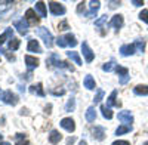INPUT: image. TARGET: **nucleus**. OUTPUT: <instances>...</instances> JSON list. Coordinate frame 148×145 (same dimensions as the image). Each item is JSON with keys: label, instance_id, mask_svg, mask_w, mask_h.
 Masks as SVG:
<instances>
[{"label": "nucleus", "instance_id": "1", "mask_svg": "<svg viewBox=\"0 0 148 145\" xmlns=\"http://www.w3.org/2000/svg\"><path fill=\"white\" fill-rule=\"evenodd\" d=\"M56 46L59 47H76L77 46V40H76V36L68 33L65 36H59V37L56 39Z\"/></svg>", "mask_w": 148, "mask_h": 145}, {"label": "nucleus", "instance_id": "2", "mask_svg": "<svg viewBox=\"0 0 148 145\" xmlns=\"http://www.w3.org/2000/svg\"><path fill=\"white\" fill-rule=\"evenodd\" d=\"M36 33H37L39 37H42V40L45 42L46 47H52L53 46V36L51 34V31H49L46 27H39L36 30Z\"/></svg>", "mask_w": 148, "mask_h": 145}, {"label": "nucleus", "instance_id": "3", "mask_svg": "<svg viewBox=\"0 0 148 145\" xmlns=\"http://www.w3.org/2000/svg\"><path fill=\"white\" fill-rule=\"evenodd\" d=\"M49 65H55L56 68H67V70H70V71H73L74 68L71 67V65H68L67 62H64V61H59V58H58V55L56 53H52L51 55V58L46 61Z\"/></svg>", "mask_w": 148, "mask_h": 145}, {"label": "nucleus", "instance_id": "4", "mask_svg": "<svg viewBox=\"0 0 148 145\" xmlns=\"http://www.w3.org/2000/svg\"><path fill=\"white\" fill-rule=\"evenodd\" d=\"M14 27L16 28V31L21 34V36H25L28 33V22L25 21V18H21V19H16L14 22Z\"/></svg>", "mask_w": 148, "mask_h": 145}, {"label": "nucleus", "instance_id": "5", "mask_svg": "<svg viewBox=\"0 0 148 145\" xmlns=\"http://www.w3.org/2000/svg\"><path fill=\"white\" fill-rule=\"evenodd\" d=\"M2 99H3V102L8 104V105H16L18 101H19V99H18V96H16L15 93H12V90H6V92H3Z\"/></svg>", "mask_w": 148, "mask_h": 145}, {"label": "nucleus", "instance_id": "6", "mask_svg": "<svg viewBox=\"0 0 148 145\" xmlns=\"http://www.w3.org/2000/svg\"><path fill=\"white\" fill-rule=\"evenodd\" d=\"M49 10H51V14L52 15H64L65 14V8L61 5V3H58V2H51L49 3Z\"/></svg>", "mask_w": 148, "mask_h": 145}, {"label": "nucleus", "instance_id": "7", "mask_svg": "<svg viewBox=\"0 0 148 145\" xmlns=\"http://www.w3.org/2000/svg\"><path fill=\"white\" fill-rule=\"evenodd\" d=\"M82 53H83V56H84V59H86V62H92V61H93L95 53H93V51L90 49L89 44L86 43V42L82 43Z\"/></svg>", "mask_w": 148, "mask_h": 145}, {"label": "nucleus", "instance_id": "8", "mask_svg": "<svg viewBox=\"0 0 148 145\" xmlns=\"http://www.w3.org/2000/svg\"><path fill=\"white\" fill-rule=\"evenodd\" d=\"M116 72L119 74V77H120V84H126L129 81L130 76H129L127 68H125V67H116Z\"/></svg>", "mask_w": 148, "mask_h": 145}, {"label": "nucleus", "instance_id": "9", "mask_svg": "<svg viewBox=\"0 0 148 145\" xmlns=\"http://www.w3.org/2000/svg\"><path fill=\"white\" fill-rule=\"evenodd\" d=\"M59 124H61V127H62V129H65L67 132H70V133L76 130V123H74V120H73L71 117H65V118H62Z\"/></svg>", "mask_w": 148, "mask_h": 145}, {"label": "nucleus", "instance_id": "10", "mask_svg": "<svg viewBox=\"0 0 148 145\" xmlns=\"http://www.w3.org/2000/svg\"><path fill=\"white\" fill-rule=\"evenodd\" d=\"M120 53H121V56H132L133 53H136V46H135V43L123 44L120 47Z\"/></svg>", "mask_w": 148, "mask_h": 145}, {"label": "nucleus", "instance_id": "11", "mask_svg": "<svg viewBox=\"0 0 148 145\" xmlns=\"http://www.w3.org/2000/svg\"><path fill=\"white\" fill-rule=\"evenodd\" d=\"M125 24V19H123V15H114L111 18V21L108 22V27H113L116 30H120Z\"/></svg>", "mask_w": 148, "mask_h": 145}, {"label": "nucleus", "instance_id": "12", "mask_svg": "<svg viewBox=\"0 0 148 145\" xmlns=\"http://www.w3.org/2000/svg\"><path fill=\"white\" fill-rule=\"evenodd\" d=\"M25 21L28 22V25H36V24H37L39 18H37L34 9H27V12H25Z\"/></svg>", "mask_w": 148, "mask_h": 145}, {"label": "nucleus", "instance_id": "13", "mask_svg": "<svg viewBox=\"0 0 148 145\" xmlns=\"http://www.w3.org/2000/svg\"><path fill=\"white\" fill-rule=\"evenodd\" d=\"M117 117H119V120L121 123H126V124L133 123V116L130 114V111H120Z\"/></svg>", "mask_w": 148, "mask_h": 145}, {"label": "nucleus", "instance_id": "14", "mask_svg": "<svg viewBox=\"0 0 148 145\" xmlns=\"http://www.w3.org/2000/svg\"><path fill=\"white\" fill-rule=\"evenodd\" d=\"M25 64H27V68H28V71H33L34 68H37L39 67V59L37 58H34V56H31V55H27L25 56Z\"/></svg>", "mask_w": 148, "mask_h": 145}, {"label": "nucleus", "instance_id": "15", "mask_svg": "<svg viewBox=\"0 0 148 145\" xmlns=\"http://www.w3.org/2000/svg\"><path fill=\"white\" fill-rule=\"evenodd\" d=\"M27 51H28V52L40 53V52H42V47H40V44H39V42H37V40L30 39V40H28V46H27Z\"/></svg>", "mask_w": 148, "mask_h": 145}, {"label": "nucleus", "instance_id": "16", "mask_svg": "<svg viewBox=\"0 0 148 145\" xmlns=\"http://www.w3.org/2000/svg\"><path fill=\"white\" fill-rule=\"evenodd\" d=\"M116 98H117V90H113L111 95L107 98V107L108 108H111V107H120V102L116 101Z\"/></svg>", "mask_w": 148, "mask_h": 145}, {"label": "nucleus", "instance_id": "17", "mask_svg": "<svg viewBox=\"0 0 148 145\" xmlns=\"http://www.w3.org/2000/svg\"><path fill=\"white\" fill-rule=\"evenodd\" d=\"M83 84H84V88L88 89V90H95V88H96L95 80H93V77H92L90 74H88V76L84 77V80H83Z\"/></svg>", "mask_w": 148, "mask_h": 145}, {"label": "nucleus", "instance_id": "18", "mask_svg": "<svg viewBox=\"0 0 148 145\" xmlns=\"http://www.w3.org/2000/svg\"><path fill=\"white\" fill-rule=\"evenodd\" d=\"M90 9H89V12H86V16L88 18H92L93 15H96V12L99 10V8H101V3L99 2H90Z\"/></svg>", "mask_w": 148, "mask_h": 145}, {"label": "nucleus", "instance_id": "19", "mask_svg": "<svg viewBox=\"0 0 148 145\" xmlns=\"http://www.w3.org/2000/svg\"><path fill=\"white\" fill-rule=\"evenodd\" d=\"M37 14H39V16L40 18H45L46 15H47V12H46V5L43 3V2H37L36 3V9H34Z\"/></svg>", "mask_w": 148, "mask_h": 145}, {"label": "nucleus", "instance_id": "20", "mask_svg": "<svg viewBox=\"0 0 148 145\" xmlns=\"http://www.w3.org/2000/svg\"><path fill=\"white\" fill-rule=\"evenodd\" d=\"M93 138L98 139V141H102V139L105 138V129L101 127V126H96V127L93 129Z\"/></svg>", "mask_w": 148, "mask_h": 145}, {"label": "nucleus", "instance_id": "21", "mask_svg": "<svg viewBox=\"0 0 148 145\" xmlns=\"http://www.w3.org/2000/svg\"><path fill=\"white\" fill-rule=\"evenodd\" d=\"M12 37H14V30H12V28H6L3 34H0V46H2L8 39L10 40Z\"/></svg>", "mask_w": 148, "mask_h": 145}, {"label": "nucleus", "instance_id": "22", "mask_svg": "<svg viewBox=\"0 0 148 145\" xmlns=\"http://www.w3.org/2000/svg\"><path fill=\"white\" fill-rule=\"evenodd\" d=\"M84 117H86V120H88L89 123L95 122V118H96V110H95V107H89L88 110H86Z\"/></svg>", "mask_w": 148, "mask_h": 145}, {"label": "nucleus", "instance_id": "23", "mask_svg": "<svg viewBox=\"0 0 148 145\" xmlns=\"http://www.w3.org/2000/svg\"><path fill=\"white\" fill-rule=\"evenodd\" d=\"M133 92H135V95H139V96H148V86L147 84H138L133 89Z\"/></svg>", "mask_w": 148, "mask_h": 145}, {"label": "nucleus", "instance_id": "24", "mask_svg": "<svg viewBox=\"0 0 148 145\" xmlns=\"http://www.w3.org/2000/svg\"><path fill=\"white\" fill-rule=\"evenodd\" d=\"M30 92L34 93V95H39V96H45V90H43L42 83H37V84H33V86H30Z\"/></svg>", "mask_w": 148, "mask_h": 145}, {"label": "nucleus", "instance_id": "25", "mask_svg": "<svg viewBox=\"0 0 148 145\" xmlns=\"http://www.w3.org/2000/svg\"><path fill=\"white\" fill-rule=\"evenodd\" d=\"M61 139H62V135H61L58 130H52L51 135H49V142L51 144H58Z\"/></svg>", "mask_w": 148, "mask_h": 145}, {"label": "nucleus", "instance_id": "26", "mask_svg": "<svg viewBox=\"0 0 148 145\" xmlns=\"http://www.w3.org/2000/svg\"><path fill=\"white\" fill-rule=\"evenodd\" d=\"M132 130V124H121L116 129V135H125Z\"/></svg>", "mask_w": 148, "mask_h": 145}, {"label": "nucleus", "instance_id": "27", "mask_svg": "<svg viewBox=\"0 0 148 145\" xmlns=\"http://www.w3.org/2000/svg\"><path fill=\"white\" fill-rule=\"evenodd\" d=\"M67 56L71 59V61L74 62V64H77V65H82V59H80V56H79V53L77 52H74V51H70V52H67Z\"/></svg>", "mask_w": 148, "mask_h": 145}, {"label": "nucleus", "instance_id": "28", "mask_svg": "<svg viewBox=\"0 0 148 145\" xmlns=\"http://www.w3.org/2000/svg\"><path fill=\"white\" fill-rule=\"evenodd\" d=\"M101 114H102V117L107 118V120L113 118V111H111V108H108L107 105H101Z\"/></svg>", "mask_w": 148, "mask_h": 145}, {"label": "nucleus", "instance_id": "29", "mask_svg": "<svg viewBox=\"0 0 148 145\" xmlns=\"http://www.w3.org/2000/svg\"><path fill=\"white\" fill-rule=\"evenodd\" d=\"M19 44H21V40L19 39H16V37H12L10 40H9V49L10 51H16L18 47H19Z\"/></svg>", "mask_w": 148, "mask_h": 145}, {"label": "nucleus", "instance_id": "30", "mask_svg": "<svg viewBox=\"0 0 148 145\" xmlns=\"http://www.w3.org/2000/svg\"><path fill=\"white\" fill-rule=\"evenodd\" d=\"M15 141H16L15 145H30V142L25 139V136H24L22 133H16L15 135Z\"/></svg>", "mask_w": 148, "mask_h": 145}, {"label": "nucleus", "instance_id": "31", "mask_svg": "<svg viewBox=\"0 0 148 145\" xmlns=\"http://www.w3.org/2000/svg\"><path fill=\"white\" fill-rule=\"evenodd\" d=\"M74 108H76V99H74V96H71L67 102V105H65V111L71 113V111H74Z\"/></svg>", "mask_w": 148, "mask_h": 145}, {"label": "nucleus", "instance_id": "32", "mask_svg": "<svg viewBox=\"0 0 148 145\" xmlns=\"http://www.w3.org/2000/svg\"><path fill=\"white\" fill-rule=\"evenodd\" d=\"M135 46H136L138 53H144V51H145V42L144 40H136L135 42Z\"/></svg>", "mask_w": 148, "mask_h": 145}, {"label": "nucleus", "instance_id": "33", "mask_svg": "<svg viewBox=\"0 0 148 145\" xmlns=\"http://www.w3.org/2000/svg\"><path fill=\"white\" fill-rule=\"evenodd\" d=\"M104 95H105V93H104V90H102V89H98V90H96V96L93 98V102H95V104H99V102H101V99L104 98Z\"/></svg>", "mask_w": 148, "mask_h": 145}, {"label": "nucleus", "instance_id": "34", "mask_svg": "<svg viewBox=\"0 0 148 145\" xmlns=\"http://www.w3.org/2000/svg\"><path fill=\"white\" fill-rule=\"evenodd\" d=\"M114 67H116V62H114V61H110V62H107V64H104V65H102V70L108 72V71H113V70H116Z\"/></svg>", "mask_w": 148, "mask_h": 145}, {"label": "nucleus", "instance_id": "35", "mask_svg": "<svg viewBox=\"0 0 148 145\" xmlns=\"http://www.w3.org/2000/svg\"><path fill=\"white\" fill-rule=\"evenodd\" d=\"M105 22H107V15H102L99 19H96V21H95V25H96V27H102Z\"/></svg>", "mask_w": 148, "mask_h": 145}, {"label": "nucleus", "instance_id": "36", "mask_svg": "<svg viewBox=\"0 0 148 145\" xmlns=\"http://www.w3.org/2000/svg\"><path fill=\"white\" fill-rule=\"evenodd\" d=\"M139 19L148 24V9H144V10L141 12V14H139Z\"/></svg>", "mask_w": 148, "mask_h": 145}, {"label": "nucleus", "instance_id": "37", "mask_svg": "<svg viewBox=\"0 0 148 145\" xmlns=\"http://www.w3.org/2000/svg\"><path fill=\"white\" fill-rule=\"evenodd\" d=\"M120 5H121L120 2H108V6H110L111 9H116V8H117V6H120Z\"/></svg>", "mask_w": 148, "mask_h": 145}, {"label": "nucleus", "instance_id": "38", "mask_svg": "<svg viewBox=\"0 0 148 145\" xmlns=\"http://www.w3.org/2000/svg\"><path fill=\"white\" fill-rule=\"evenodd\" d=\"M58 28H59V30H67V28H68V24H67V21H62V22H61Z\"/></svg>", "mask_w": 148, "mask_h": 145}, {"label": "nucleus", "instance_id": "39", "mask_svg": "<svg viewBox=\"0 0 148 145\" xmlns=\"http://www.w3.org/2000/svg\"><path fill=\"white\" fill-rule=\"evenodd\" d=\"M132 5H133V6H136V8H139V6L144 5V2H141V0H132Z\"/></svg>", "mask_w": 148, "mask_h": 145}, {"label": "nucleus", "instance_id": "40", "mask_svg": "<svg viewBox=\"0 0 148 145\" xmlns=\"http://www.w3.org/2000/svg\"><path fill=\"white\" fill-rule=\"evenodd\" d=\"M111 145H129V142L127 141H116V142H113Z\"/></svg>", "mask_w": 148, "mask_h": 145}, {"label": "nucleus", "instance_id": "41", "mask_svg": "<svg viewBox=\"0 0 148 145\" xmlns=\"http://www.w3.org/2000/svg\"><path fill=\"white\" fill-rule=\"evenodd\" d=\"M82 10H84V3L83 2L79 3V6H77V12H79V14H82Z\"/></svg>", "mask_w": 148, "mask_h": 145}, {"label": "nucleus", "instance_id": "42", "mask_svg": "<svg viewBox=\"0 0 148 145\" xmlns=\"http://www.w3.org/2000/svg\"><path fill=\"white\" fill-rule=\"evenodd\" d=\"M73 142H74V138H68V139H67V144H68V145L73 144Z\"/></svg>", "mask_w": 148, "mask_h": 145}, {"label": "nucleus", "instance_id": "43", "mask_svg": "<svg viewBox=\"0 0 148 145\" xmlns=\"http://www.w3.org/2000/svg\"><path fill=\"white\" fill-rule=\"evenodd\" d=\"M0 145H12V144H9V142H6V141H2V142H0Z\"/></svg>", "mask_w": 148, "mask_h": 145}, {"label": "nucleus", "instance_id": "44", "mask_svg": "<svg viewBox=\"0 0 148 145\" xmlns=\"http://www.w3.org/2000/svg\"><path fill=\"white\" fill-rule=\"evenodd\" d=\"M79 145H88V142H86V141H80Z\"/></svg>", "mask_w": 148, "mask_h": 145}, {"label": "nucleus", "instance_id": "45", "mask_svg": "<svg viewBox=\"0 0 148 145\" xmlns=\"http://www.w3.org/2000/svg\"><path fill=\"white\" fill-rule=\"evenodd\" d=\"M2 95H3V93H2V90H0V98H2Z\"/></svg>", "mask_w": 148, "mask_h": 145}, {"label": "nucleus", "instance_id": "46", "mask_svg": "<svg viewBox=\"0 0 148 145\" xmlns=\"http://www.w3.org/2000/svg\"><path fill=\"white\" fill-rule=\"evenodd\" d=\"M0 142H2V135H0Z\"/></svg>", "mask_w": 148, "mask_h": 145}, {"label": "nucleus", "instance_id": "47", "mask_svg": "<svg viewBox=\"0 0 148 145\" xmlns=\"http://www.w3.org/2000/svg\"><path fill=\"white\" fill-rule=\"evenodd\" d=\"M144 145H148V141H147V142H145V144H144Z\"/></svg>", "mask_w": 148, "mask_h": 145}]
</instances>
